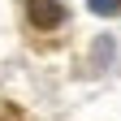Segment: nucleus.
Here are the masks:
<instances>
[{"mask_svg":"<svg viewBox=\"0 0 121 121\" xmlns=\"http://www.w3.org/2000/svg\"><path fill=\"white\" fill-rule=\"evenodd\" d=\"M26 13H30V22L39 30H56L65 22V4L60 0H26Z\"/></svg>","mask_w":121,"mask_h":121,"instance_id":"nucleus-1","label":"nucleus"},{"mask_svg":"<svg viewBox=\"0 0 121 121\" xmlns=\"http://www.w3.org/2000/svg\"><path fill=\"white\" fill-rule=\"evenodd\" d=\"M0 121H26V112L13 108V104H0Z\"/></svg>","mask_w":121,"mask_h":121,"instance_id":"nucleus-3","label":"nucleus"},{"mask_svg":"<svg viewBox=\"0 0 121 121\" xmlns=\"http://www.w3.org/2000/svg\"><path fill=\"white\" fill-rule=\"evenodd\" d=\"M86 4L95 9V13H104V17H112V13L121 9V0H86Z\"/></svg>","mask_w":121,"mask_h":121,"instance_id":"nucleus-2","label":"nucleus"}]
</instances>
